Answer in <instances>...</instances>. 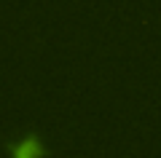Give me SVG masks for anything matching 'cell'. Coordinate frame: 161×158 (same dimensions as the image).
<instances>
[{
	"mask_svg": "<svg viewBox=\"0 0 161 158\" xmlns=\"http://www.w3.org/2000/svg\"><path fill=\"white\" fill-rule=\"evenodd\" d=\"M40 155H43V147H40V142L35 139V137L24 139L22 145L14 150V158H40Z\"/></svg>",
	"mask_w": 161,
	"mask_h": 158,
	"instance_id": "1",
	"label": "cell"
}]
</instances>
